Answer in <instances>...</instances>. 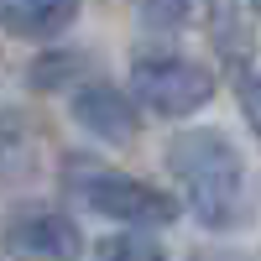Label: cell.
<instances>
[{
    "label": "cell",
    "instance_id": "obj_1",
    "mask_svg": "<svg viewBox=\"0 0 261 261\" xmlns=\"http://www.w3.org/2000/svg\"><path fill=\"white\" fill-rule=\"evenodd\" d=\"M162 167L178 178L183 204L204 230H235L251 214L246 157L220 130H178L162 151Z\"/></svg>",
    "mask_w": 261,
    "mask_h": 261
},
{
    "label": "cell",
    "instance_id": "obj_2",
    "mask_svg": "<svg viewBox=\"0 0 261 261\" xmlns=\"http://www.w3.org/2000/svg\"><path fill=\"white\" fill-rule=\"evenodd\" d=\"M63 193L115 225H141V230H162L183 214V199H172L167 188L125 178V172H110V167H89L79 157L63 167Z\"/></svg>",
    "mask_w": 261,
    "mask_h": 261
},
{
    "label": "cell",
    "instance_id": "obj_3",
    "mask_svg": "<svg viewBox=\"0 0 261 261\" xmlns=\"http://www.w3.org/2000/svg\"><path fill=\"white\" fill-rule=\"evenodd\" d=\"M130 99L162 120H183L214 99V73L178 53H151L130 63Z\"/></svg>",
    "mask_w": 261,
    "mask_h": 261
},
{
    "label": "cell",
    "instance_id": "obj_4",
    "mask_svg": "<svg viewBox=\"0 0 261 261\" xmlns=\"http://www.w3.org/2000/svg\"><path fill=\"white\" fill-rule=\"evenodd\" d=\"M0 256H11V261H79L84 230L58 209H16L0 225Z\"/></svg>",
    "mask_w": 261,
    "mask_h": 261
},
{
    "label": "cell",
    "instance_id": "obj_5",
    "mask_svg": "<svg viewBox=\"0 0 261 261\" xmlns=\"http://www.w3.org/2000/svg\"><path fill=\"white\" fill-rule=\"evenodd\" d=\"M73 120L89 130V136L110 141V146H130L136 130H141L130 94H120L115 84H89V79L73 89Z\"/></svg>",
    "mask_w": 261,
    "mask_h": 261
},
{
    "label": "cell",
    "instance_id": "obj_6",
    "mask_svg": "<svg viewBox=\"0 0 261 261\" xmlns=\"http://www.w3.org/2000/svg\"><path fill=\"white\" fill-rule=\"evenodd\" d=\"M79 21V0H0V32L21 42L63 37Z\"/></svg>",
    "mask_w": 261,
    "mask_h": 261
},
{
    "label": "cell",
    "instance_id": "obj_7",
    "mask_svg": "<svg viewBox=\"0 0 261 261\" xmlns=\"http://www.w3.org/2000/svg\"><path fill=\"white\" fill-rule=\"evenodd\" d=\"M89 68H94V63L84 58V53L53 47L47 58L32 63V89H37V94H58V89H68V84H84V79H89Z\"/></svg>",
    "mask_w": 261,
    "mask_h": 261
},
{
    "label": "cell",
    "instance_id": "obj_8",
    "mask_svg": "<svg viewBox=\"0 0 261 261\" xmlns=\"http://www.w3.org/2000/svg\"><path fill=\"white\" fill-rule=\"evenodd\" d=\"M94 261H167V251H162L157 235H146L141 225H125L120 235L94 241Z\"/></svg>",
    "mask_w": 261,
    "mask_h": 261
},
{
    "label": "cell",
    "instance_id": "obj_9",
    "mask_svg": "<svg viewBox=\"0 0 261 261\" xmlns=\"http://www.w3.org/2000/svg\"><path fill=\"white\" fill-rule=\"evenodd\" d=\"M230 89H235V99H241L246 125L256 130V141H261V73L251 68L246 58H230Z\"/></svg>",
    "mask_w": 261,
    "mask_h": 261
},
{
    "label": "cell",
    "instance_id": "obj_10",
    "mask_svg": "<svg viewBox=\"0 0 261 261\" xmlns=\"http://www.w3.org/2000/svg\"><path fill=\"white\" fill-rule=\"evenodd\" d=\"M193 16V0H141V21L151 32H172Z\"/></svg>",
    "mask_w": 261,
    "mask_h": 261
},
{
    "label": "cell",
    "instance_id": "obj_11",
    "mask_svg": "<svg viewBox=\"0 0 261 261\" xmlns=\"http://www.w3.org/2000/svg\"><path fill=\"white\" fill-rule=\"evenodd\" d=\"M251 11H256V16H261V0H251Z\"/></svg>",
    "mask_w": 261,
    "mask_h": 261
}]
</instances>
